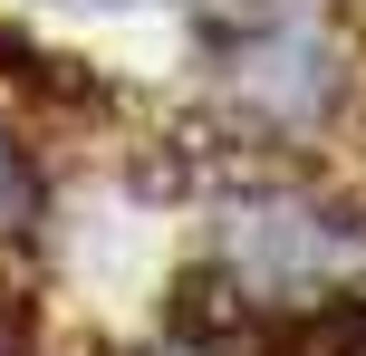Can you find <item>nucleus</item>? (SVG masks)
I'll list each match as a JSON object with an SVG mask.
<instances>
[{"label":"nucleus","instance_id":"1","mask_svg":"<svg viewBox=\"0 0 366 356\" xmlns=\"http://www.w3.org/2000/svg\"><path fill=\"white\" fill-rule=\"evenodd\" d=\"M202 68L212 96L251 145H290V135L328 126L347 96V29L337 0H212L202 10Z\"/></svg>","mask_w":366,"mask_h":356},{"label":"nucleus","instance_id":"2","mask_svg":"<svg viewBox=\"0 0 366 356\" xmlns=\"http://www.w3.org/2000/svg\"><path fill=\"white\" fill-rule=\"evenodd\" d=\"M232 260L260 289H328L347 270H366V203L270 173V183L232 193Z\"/></svg>","mask_w":366,"mask_h":356},{"label":"nucleus","instance_id":"3","mask_svg":"<svg viewBox=\"0 0 366 356\" xmlns=\"http://www.w3.org/2000/svg\"><path fill=\"white\" fill-rule=\"evenodd\" d=\"M270 318H280V299L232 260V250H222V260H193L164 289V337H174V356H260Z\"/></svg>","mask_w":366,"mask_h":356},{"label":"nucleus","instance_id":"4","mask_svg":"<svg viewBox=\"0 0 366 356\" xmlns=\"http://www.w3.org/2000/svg\"><path fill=\"white\" fill-rule=\"evenodd\" d=\"M270 356H366V289H309V299H280L270 337H260Z\"/></svg>","mask_w":366,"mask_h":356},{"label":"nucleus","instance_id":"5","mask_svg":"<svg viewBox=\"0 0 366 356\" xmlns=\"http://www.w3.org/2000/svg\"><path fill=\"white\" fill-rule=\"evenodd\" d=\"M39 222H49V173L19 145V126H0V250H29Z\"/></svg>","mask_w":366,"mask_h":356},{"label":"nucleus","instance_id":"6","mask_svg":"<svg viewBox=\"0 0 366 356\" xmlns=\"http://www.w3.org/2000/svg\"><path fill=\"white\" fill-rule=\"evenodd\" d=\"M0 356H39V299L10 260H0Z\"/></svg>","mask_w":366,"mask_h":356},{"label":"nucleus","instance_id":"7","mask_svg":"<svg viewBox=\"0 0 366 356\" xmlns=\"http://www.w3.org/2000/svg\"><path fill=\"white\" fill-rule=\"evenodd\" d=\"M77 10H126V0H77Z\"/></svg>","mask_w":366,"mask_h":356}]
</instances>
